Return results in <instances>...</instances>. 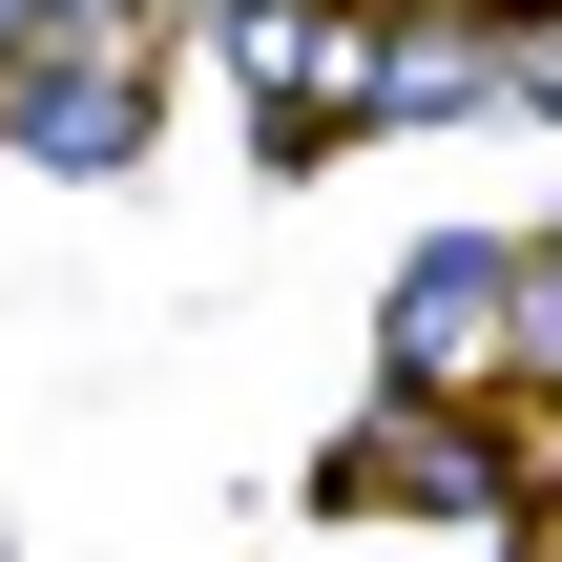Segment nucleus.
<instances>
[{"label":"nucleus","instance_id":"2","mask_svg":"<svg viewBox=\"0 0 562 562\" xmlns=\"http://www.w3.org/2000/svg\"><path fill=\"white\" fill-rule=\"evenodd\" d=\"M334 501H355V521H375V501H438V521H521V480H501L480 396H375V417L334 438Z\"/></svg>","mask_w":562,"mask_h":562},{"label":"nucleus","instance_id":"1","mask_svg":"<svg viewBox=\"0 0 562 562\" xmlns=\"http://www.w3.org/2000/svg\"><path fill=\"white\" fill-rule=\"evenodd\" d=\"M375 355H396V396H521V355H542V250H501V229L417 250V271L375 292Z\"/></svg>","mask_w":562,"mask_h":562},{"label":"nucleus","instance_id":"3","mask_svg":"<svg viewBox=\"0 0 562 562\" xmlns=\"http://www.w3.org/2000/svg\"><path fill=\"white\" fill-rule=\"evenodd\" d=\"M501 104H542V125H562V0H521V21H501Z\"/></svg>","mask_w":562,"mask_h":562}]
</instances>
